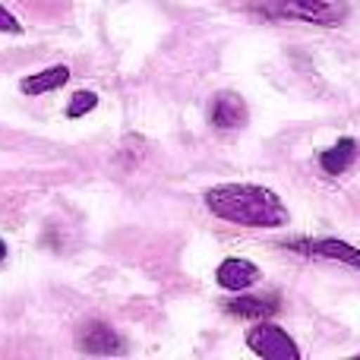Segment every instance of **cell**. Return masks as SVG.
Segmentation results:
<instances>
[{
    "label": "cell",
    "mask_w": 360,
    "mask_h": 360,
    "mask_svg": "<svg viewBox=\"0 0 360 360\" xmlns=\"http://www.w3.org/2000/svg\"><path fill=\"white\" fill-rule=\"evenodd\" d=\"M205 205L221 221L243 228H281L288 221V209L272 190L253 184H221L205 193Z\"/></svg>",
    "instance_id": "obj_1"
},
{
    "label": "cell",
    "mask_w": 360,
    "mask_h": 360,
    "mask_svg": "<svg viewBox=\"0 0 360 360\" xmlns=\"http://www.w3.org/2000/svg\"><path fill=\"white\" fill-rule=\"evenodd\" d=\"M247 345H250V351H253V354H259L266 360H297L300 357L294 338L288 335L285 329L272 326V323L253 326V329L247 332Z\"/></svg>",
    "instance_id": "obj_2"
},
{
    "label": "cell",
    "mask_w": 360,
    "mask_h": 360,
    "mask_svg": "<svg viewBox=\"0 0 360 360\" xmlns=\"http://www.w3.org/2000/svg\"><path fill=\"white\" fill-rule=\"evenodd\" d=\"M285 247L297 250L304 256H316V259H332V262H345V266L360 269V250L354 243L335 240V237H323V240H291Z\"/></svg>",
    "instance_id": "obj_3"
},
{
    "label": "cell",
    "mask_w": 360,
    "mask_h": 360,
    "mask_svg": "<svg viewBox=\"0 0 360 360\" xmlns=\"http://www.w3.org/2000/svg\"><path fill=\"white\" fill-rule=\"evenodd\" d=\"M272 10L288 19H307V22H338V6L332 0H272Z\"/></svg>",
    "instance_id": "obj_4"
},
{
    "label": "cell",
    "mask_w": 360,
    "mask_h": 360,
    "mask_svg": "<svg viewBox=\"0 0 360 360\" xmlns=\"http://www.w3.org/2000/svg\"><path fill=\"white\" fill-rule=\"evenodd\" d=\"M209 120L218 130H237L247 124V101L237 92H218L209 105Z\"/></svg>",
    "instance_id": "obj_5"
},
{
    "label": "cell",
    "mask_w": 360,
    "mask_h": 360,
    "mask_svg": "<svg viewBox=\"0 0 360 360\" xmlns=\"http://www.w3.org/2000/svg\"><path fill=\"white\" fill-rule=\"evenodd\" d=\"M215 278L224 291H247V288H253L259 281V266L250 259H240V256H231V259H224L218 266Z\"/></svg>",
    "instance_id": "obj_6"
},
{
    "label": "cell",
    "mask_w": 360,
    "mask_h": 360,
    "mask_svg": "<svg viewBox=\"0 0 360 360\" xmlns=\"http://www.w3.org/2000/svg\"><path fill=\"white\" fill-rule=\"evenodd\" d=\"M79 345L86 354H120L124 351L120 335L105 323H89L79 335Z\"/></svg>",
    "instance_id": "obj_7"
},
{
    "label": "cell",
    "mask_w": 360,
    "mask_h": 360,
    "mask_svg": "<svg viewBox=\"0 0 360 360\" xmlns=\"http://www.w3.org/2000/svg\"><path fill=\"white\" fill-rule=\"evenodd\" d=\"M224 310L237 319H269L278 313V297H250V294H240V297L228 300Z\"/></svg>",
    "instance_id": "obj_8"
},
{
    "label": "cell",
    "mask_w": 360,
    "mask_h": 360,
    "mask_svg": "<svg viewBox=\"0 0 360 360\" xmlns=\"http://www.w3.org/2000/svg\"><path fill=\"white\" fill-rule=\"evenodd\" d=\"M357 155H360V149L354 139H338L332 149H326L323 155H319V165H323L326 174H345V171L357 162Z\"/></svg>",
    "instance_id": "obj_9"
},
{
    "label": "cell",
    "mask_w": 360,
    "mask_h": 360,
    "mask_svg": "<svg viewBox=\"0 0 360 360\" xmlns=\"http://www.w3.org/2000/svg\"><path fill=\"white\" fill-rule=\"evenodd\" d=\"M67 82H70V70L57 63V67H48L35 76H25V79L19 82V89H22L25 95H41V92H54V89L67 86Z\"/></svg>",
    "instance_id": "obj_10"
},
{
    "label": "cell",
    "mask_w": 360,
    "mask_h": 360,
    "mask_svg": "<svg viewBox=\"0 0 360 360\" xmlns=\"http://www.w3.org/2000/svg\"><path fill=\"white\" fill-rule=\"evenodd\" d=\"M95 105H98V95L95 92H89V89L73 92V98H70V105H67V117H82V114H89Z\"/></svg>",
    "instance_id": "obj_11"
},
{
    "label": "cell",
    "mask_w": 360,
    "mask_h": 360,
    "mask_svg": "<svg viewBox=\"0 0 360 360\" xmlns=\"http://www.w3.org/2000/svg\"><path fill=\"white\" fill-rule=\"evenodd\" d=\"M19 29H22V25H19V19L13 16L10 10H4V6H0V32H10V35H16Z\"/></svg>",
    "instance_id": "obj_12"
},
{
    "label": "cell",
    "mask_w": 360,
    "mask_h": 360,
    "mask_svg": "<svg viewBox=\"0 0 360 360\" xmlns=\"http://www.w3.org/2000/svg\"><path fill=\"white\" fill-rule=\"evenodd\" d=\"M4 256H6V243L0 240V262H4Z\"/></svg>",
    "instance_id": "obj_13"
}]
</instances>
